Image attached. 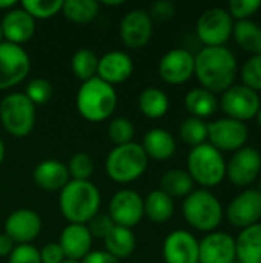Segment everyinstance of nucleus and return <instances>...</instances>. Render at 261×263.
Instances as JSON below:
<instances>
[{
	"label": "nucleus",
	"mask_w": 261,
	"mask_h": 263,
	"mask_svg": "<svg viewBox=\"0 0 261 263\" xmlns=\"http://www.w3.org/2000/svg\"><path fill=\"white\" fill-rule=\"evenodd\" d=\"M194 76L202 88L217 94H223L231 88L238 74V62L235 54L226 46H203L194 54Z\"/></svg>",
	"instance_id": "1"
},
{
	"label": "nucleus",
	"mask_w": 261,
	"mask_h": 263,
	"mask_svg": "<svg viewBox=\"0 0 261 263\" xmlns=\"http://www.w3.org/2000/svg\"><path fill=\"white\" fill-rule=\"evenodd\" d=\"M102 196L91 180H69L60 191L58 208L69 223L86 225L100 211Z\"/></svg>",
	"instance_id": "2"
},
{
	"label": "nucleus",
	"mask_w": 261,
	"mask_h": 263,
	"mask_svg": "<svg viewBox=\"0 0 261 263\" xmlns=\"http://www.w3.org/2000/svg\"><path fill=\"white\" fill-rule=\"evenodd\" d=\"M117 91L106 82L94 77L82 83L75 96L78 114L92 123L108 120L117 108Z\"/></svg>",
	"instance_id": "3"
},
{
	"label": "nucleus",
	"mask_w": 261,
	"mask_h": 263,
	"mask_svg": "<svg viewBox=\"0 0 261 263\" xmlns=\"http://www.w3.org/2000/svg\"><path fill=\"white\" fill-rule=\"evenodd\" d=\"M149 165V159L140 143L131 142L114 146L105 160V173L115 183H131L140 179Z\"/></svg>",
	"instance_id": "4"
},
{
	"label": "nucleus",
	"mask_w": 261,
	"mask_h": 263,
	"mask_svg": "<svg viewBox=\"0 0 261 263\" xmlns=\"http://www.w3.org/2000/svg\"><path fill=\"white\" fill-rule=\"evenodd\" d=\"M182 213L188 225L202 233L215 231L225 216L220 200L214 193L205 188L194 190L183 199Z\"/></svg>",
	"instance_id": "5"
},
{
	"label": "nucleus",
	"mask_w": 261,
	"mask_h": 263,
	"mask_svg": "<svg viewBox=\"0 0 261 263\" xmlns=\"http://www.w3.org/2000/svg\"><path fill=\"white\" fill-rule=\"evenodd\" d=\"M186 171L194 183L209 190L218 186L226 179V160L223 153L206 142L191 148L186 160Z\"/></svg>",
	"instance_id": "6"
},
{
	"label": "nucleus",
	"mask_w": 261,
	"mask_h": 263,
	"mask_svg": "<svg viewBox=\"0 0 261 263\" xmlns=\"http://www.w3.org/2000/svg\"><path fill=\"white\" fill-rule=\"evenodd\" d=\"M37 111L25 92H9L0 102V122L3 129L15 137H28L35 126Z\"/></svg>",
	"instance_id": "7"
},
{
	"label": "nucleus",
	"mask_w": 261,
	"mask_h": 263,
	"mask_svg": "<svg viewBox=\"0 0 261 263\" xmlns=\"http://www.w3.org/2000/svg\"><path fill=\"white\" fill-rule=\"evenodd\" d=\"M234 18L226 8L214 6L202 12L195 25V35L205 46H225L234 29Z\"/></svg>",
	"instance_id": "8"
},
{
	"label": "nucleus",
	"mask_w": 261,
	"mask_h": 263,
	"mask_svg": "<svg viewBox=\"0 0 261 263\" xmlns=\"http://www.w3.org/2000/svg\"><path fill=\"white\" fill-rule=\"evenodd\" d=\"M31 59L23 46L0 43V91L20 85L29 74Z\"/></svg>",
	"instance_id": "9"
},
{
	"label": "nucleus",
	"mask_w": 261,
	"mask_h": 263,
	"mask_svg": "<svg viewBox=\"0 0 261 263\" xmlns=\"http://www.w3.org/2000/svg\"><path fill=\"white\" fill-rule=\"evenodd\" d=\"M218 106L226 114V117L248 122L254 117H257V112L261 106V100L258 92L252 91L251 88L245 85H232L228 88L222 99L218 100Z\"/></svg>",
	"instance_id": "10"
},
{
	"label": "nucleus",
	"mask_w": 261,
	"mask_h": 263,
	"mask_svg": "<svg viewBox=\"0 0 261 263\" xmlns=\"http://www.w3.org/2000/svg\"><path fill=\"white\" fill-rule=\"evenodd\" d=\"M249 139V129L246 123L229 117H222L208 123V143L217 148L220 153L238 151L246 146Z\"/></svg>",
	"instance_id": "11"
},
{
	"label": "nucleus",
	"mask_w": 261,
	"mask_h": 263,
	"mask_svg": "<svg viewBox=\"0 0 261 263\" xmlns=\"http://www.w3.org/2000/svg\"><path fill=\"white\" fill-rule=\"evenodd\" d=\"M261 173V154L254 146H243L226 162V177L234 186L249 188Z\"/></svg>",
	"instance_id": "12"
},
{
	"label": "nucleus",
	"mask_w": 261,
	"mask_h": 263,
	"mask_svg": "<svg viewBox=\"0 0 261 263\" xmlns=\"http://www.w3.org/2000/svg\"><path fill=\"white\" fill-rule=\"evenodd\" d=\"M154 32V22L146 9H132L123 15L118 26L122 43L129 49H140L146 46Z\"/></svg>",
	"instance_id": "13"
},
{
	"label": "nucleus",
	"mask_w": 261,
	"mask_h": 263,
	"mask_svg": "<svg viewBox=\"0 0 261 263\" xmlns=\"http://www.w3.org/2000/svg\"><path fill=\"white\" fill-rule=\"evenodd\" d=\"M109 217L114 225L132 230L142 222L143 214V197L135 190H120L109 202Z\"/></svg>",
	"instance_id": "14"
},
{
	"label": "nucleus",
	"mask_w": 261,
	"mask_h": 263,
	"mask_svg": "<svg viewBox=\"0 0 261 263\" xmlns=\"http://www.w3.org/2000/svg\"><path fill=\"white\" fill-rule=\"evenodd\" d=\"M226 219L235 228L245 230L261 220V194L257 188H246L226 208Z\"/></svg>",
	"instance_id": "15"
},
{
	"label": "nucleus",
	"mask_w": 261,
	"mask_h": 263,
	"mask_svg": "<svg viewBox=\"0 0 261 263\" xmlns=\"http://www.w3.org/2000/svg\"><path fill=\"white\" fill-rule=\"evenodd\" d=\"M195 59L186 48L168 51L158 62V76L169 85H183L194 76Z\"/></svg>",
	"instance_id": "16"
},
{
	"label": "nucleus",
	"mask_w": 261,
	"mask_h": 263,
	"mask_svg": "<svg viewBox=\"0 0 261 263\" xmlns=\"http://www.w3.org/2000/svg\"><path fill=\"white\" fill-rule=\"evenodd\" d=\"M42 231L40 216L29 208H18L12 211L5 220V234L15 245H29Z\"/></svg>",
	"instance_id": "17"
},
{
	"label": "nucleus",
	"mask_w": 261,
	"mask_h": 263,
	"mask_svg": "<svg viewBox=\"0 0 261 263\" xmlns=\"http://www.w3.org/2000/svg\"><path fill=\"white\" fill-rule=\"evenodd\" d=\"M235 260V239L231 234L212 231L198 242V263H232Z\"/></svg>",
	"instance_id": "18"
},
{
	"label": "nucleus",
	"mask_w": 261,
	"mask_h": 263,
	"mask_svg": "<svg viewBox=\"0 0 261 263\" xmlns=\"http://www.w3.org/2000/svg\"><path fill=\"white\" fill-rule=\"evenodd\" d=\"M165 263H198V240L186 230H174L163 242Z\"/></svg>",
	"instance_id": "19"
},
{
	"label": "nucleus",
	"mask_w": 261,
	"mask_h": 263,
	"mask_svg": "<svg viewBox=\"0 0 261 263\" xmlns=\"http://www.w3.org/2000/svg\"><path fill=\"white\" fill-rule=\"evenodd\" d=\"M0 25L5 42L12 45L22 46L35 34V20L22 6L6 11L0 20Z\"/></svg>",
	"instance_id": "20"
},
{
	"label": "nucleus",
	"mask_w": 261,
	"mask_h": 263,
	"mask_svg": "<svg viewBox=\"0 0 261 263\" xmlns=\"http://www.w3.org/2000/svg\"><path fill=\"white\" fill-rule=\"evenodd\" d=\"M134 72V62L125 51H109L98 57L97 77L114 86L126 82Z\"/></svg>",
	"instance_id": "21"
},
{
	"label": "nucleus",
	"mask_w": 261,
	"mask_h": 263,
	"mask_svg": "<svg viewBox=\"0 0 261 263\" xmlns=\"http://www.w3.org/2000/svg\"><path fill=\"white\" fill-rule=\"evenodd\" d=\"M57 243L60 245L65 259L69 260L80 262L92 251V236L86 225L68 223L60 233V239Z\"/></svg>",
	"instance_id": "22"
},
{
	"label": "nucleus",
	"mask_w": 261,
	"mask_h": 263,
	"mask_svg": "<svg viewBox=\"0 0 261 263\" xmlns=\"http://www.w3.org/2000/svg\"><path fill=\"white\" fill-rule=\"evenodd\" d=\"M34 183L43 191H62L71 180L68 168L57 159L42 160L32 171Z\"/></svg>",
	"instance_id": "23"
},
{
	"label": "nucleus",
	"mask_w": 261,
	"mask_h": 263,
	"mask_svg": "<svg viewBox=\"0 0 261 263\" xmlns=\"http://www.w3.org/2000/svg\"><path fill=\"white\" fill-rule=\"evenodd\" d=\"M142 148L146 153L148 159L165 162L174 157L177 151V142L174 136L165 128H152L149 129L142 140Z\"/></svg>",
	"instance_id": "24"
},
{
	"label": "nucleus",
	"mask_w": 261,
	"mask_h": 263,
	"mask_svg": "<svg viewBox=\"0 0 261 263\" xmlns=\"http://www.w3.org/2000/svg\"><path fill=\"white\" fill-rule=\"evenodd\" d=\"M235 250L240 263H261V222L242 230L235 239Z\"/></svg>",
	"instance_id": "25"
},
{
	"label": "nucleus",
	"mask_w": 261,
	"mask_h": 263,
	"mask_svg": "<svg viewBox=\"0 0 261 263\" xmlns=\"http://www.w3.org/2000/svg\"><path fill=\"white\" fill-rule=\"evenodd\" d=\"M174 199L162 190H154L143 199V214L152 223H166L174 216Z\"/></svg>",
	"instance_id": "26"
},
{
	"label": "nucleus",
	"mask_w": 261,
	"mask_h": 263,
	"mask_svg": "<svg viewBox=\"0 0 261 263\" xmlns=\"http://www.w3.org/2000/svg\"><path fill=\"white\" fill-rule=\"evenodd\" d=\"M185 108L191 114V117L206 119L215 114L218 109V99L214 92L198 86L188 91L185 96Z\"/></svg>",
	"instance_id": "27"
},
{
	"label": "nucleus",
	"mask_w": 261,
	"mask_h": 263,
	"mask_svg": "<svg viewBox=\"0 0 261 263\" xmlns=\"http://www.w3.org/2000/svg\"><path fill=\"white\" fill-rule=\"evenodd\" d=\"M137 105L140 112L152 120L162 119L168 114L169 111V97L168 94L155 86H149L145 88L138 99H137Z\"/></svg>",
	"instance_id": "28"
},
{
	"label": "nucleus",
	"mask_w": 261,
	"mask_h": 263,
	"mask_svg": "<svg viewBox=\"0 0 261 263\" xmlns=\"http://www.w3.org/2000/svg\"><path fill=\"white\" fill-rule=\"evenodd\" d=\"M103 242H105V251H108L117 260L129 257L134 253L135 245H137V240H135L132 230L117 227V225L103 239Z\"/></svg>",
	"instance_id": "29"
},
{
	"label": "nucleus",
	"mask_w": 261,
	"mask_h": 263,
	"mask_svg": "<svg viewBox=\"0 0 261 263\" xmlns=\"http://www.w3.org/2000/svg\"><path fill=\"white\" fill-rule=\"evenodd\" d=\"M194 185L195 183L186 170L174 168L162 176L158 190L166 193L171 199H180V197L185 199L194 191Z\"/></svg>",
	"instance_id": "30"
},
{
	"label": "nucleus",
	"mask_w": 261,
	"mask_h": 263,
	"mask_svg": "<svg viewBox=\"0 0 261 263\" xmlns=\"http://www.w3.org/2000/svg\"><path fill=\"white\" fill-rule=\"evenodd\" d=\"M100 11V3L95 0H65L62 12L63 15L77 25H86L92 22Z\"/></svg>",
	"instance_id": "31"
},
{
	"label": "nucleus",
	"mask_w": 261,
	"mask_h": 263,
	"mask_svg": "<svg viewBox=\"0 0 261 263\" xmlns=\"http://www.w3.org/2000/svg\"><path fill=\"white\" fill-rule=\"evenodd\" d=\"M97 68H98V55L92 49L82 48L74 52L71 59V71L78 80H82V83L97 77Z\"/></svg>",
	"instance_id": "32"
},
{
	"label": "nucleus",
	"mask_w": 261,
	"mask_h": 263,
	"mask_svg": "<svg viewBox=\"0 0 261 263\" xmlns=\"http://www.w3.org/2000/svg\"><path fill=\"white\" fill-rule=\"evenodd\" d=\"M261 26L254 20H237L234 23L232 35L240 48L249 52H257L258 42H260Z\"/></svg>",
	"instance_id": "33"
},
{
	"label": "nucleus",
	"mask_w": 261,
	"mask_h": 263,
	"mask_svg": "<svg viewBox=\"0 0 261 263\" xmlns=\"http://www.w3.org/2000/svg\"><path fill=\"white\" fill-rule=\"evenodd\" d=\"M180 139L189 146H198L208 142V123L197 117H188L180 123Z\"/></svg>",
	"instance_id": "34"
},
{
	"label": "nucleus",
	"mask_w": 261,
	"mask_h": 263,
	"mask_svg": "<svg viewBox=\"0 0 261 263\" xmlns=\"http://www.w3.org/2000/svg\"><path fill=\"white\" fill-rule=\"evenodd\" d=\"M20 6L34 20H46L62 12L63 0H22Z\"/></svg>",
	"instance_id": "35"
},
{
	"label": "nucleus",
	"mask_w": 261,
	"mask_h": 263,
	"mask_svg": "<svg viewBox=\"0 0 261 263\" xmlns=\"http://www.w3.org/2000/svg\"><path fill=\"white\" fill-rule=\"evenodd\" d=\"M134 136H135L134 123L126 117H115L108 125V139L115 146L134 142Z\"/></svg>",
	"instance_id": "36"
},
{
	"label": "nucleus",
	"mask_w": 261,
	"mask_h": 263,
	"mask_svg": "<svg viewBox=\"0 0 261 263\" xmlns=\"http://www.w3.org/2000/svg\"><path fill=\"white\" fill-rule=\"evenodd\" d=\"M66 168H68L71 180H89L94 174L95 165H94V160L89 154L75 153L69 159Z\"/></svg>",
	"instance_id": "37"
},
{
	"label": "nucleus",
	"mask_w": 261,
	"mask_h": 263,
	"mask_svg": "<svg viewBox=\"0 0 261 263\" xmlns=\"http://www.w3.org/2000/svg\"><path fill=\"white\" fill-rule=\"evenodd\" d=\"M25 96L32 102L34 106L45 105L52 97V83L42 77L32 79L26 83Z\"/></svg>",
	"instance_id": "38"
},
{
	"label": "nucleus",
	"mask_w": 261,
	"mask_h": 263,
	"mask_svg": "<svg viewBox=\"0 0 261 263\" xmlns=\"http://www.w3.org/2000/svg\"><path fill=\"white\" fill-rule=\"evenodd\" d=\"M242 85L252 91H261V54H254L242 66Z\"/></svg>",
	"instance_id": "39"
},
{
	"label": "nucleus",
	"mask_w": 261,
	"mask_h": 263,
	"mask_svg": "<svg viewBox=\"0 0 261 263\" xmlns=\"http://www.w3.org/2000/svg\"><path fill=\"white\" fill-rule=\"evenodd\" d=\"M261 8V0H231L226 11L234 20H249Z\"/></svg>",
	"instance_id": "40"
},
{
	"label": "nucleus",
	"mask_w": 261,
	"mask_h": 263,
	"mask_svg": "<svg viewBox=\"0 0 261 263\" xmlns=\"http://www.w3.org/2000/svg\"><path fill=\"white\" fill-rule=\"evenodd\" d=\"M86 227H88V230H89L92 239L95 237V239H102V240H103V239L111 233V230H112L115 225H114L112 219L109 217V214H100V213H98L95 217H92V219L86 223Z\"/></svg>",
	"instance_id": "41"
},
{
	"label": "nucleus",
	"mask_w": 261,
	"mask_h": 263,
	"mask_svg": "<svg viewBox=\"0 0 261 263\" xmlns=\"http://www.w3.org/2000/svg\"><path fill=\"white\" fill-rule=\"evenodd\" d=\"M8 263H42L40 253L34 245H15L8 257Z\"/></svg>",
	"instance_id": "42"
},
{
	"label": "nucleus",
	"mask_w": 261,
	"mask_h": 263,
	"mask_svg": "<svg viewBox=\"0 0 261 263\" xmlns=\"http://www.w3.org/2000/svg\"><path fill=\"white\" fill-rule=\"evenodd\" d=\"M175 5L169 0H158L155 3H152V6L149 8L148 14L151 17L152 22H168L175 15Z\"/></svg>",
	"instance_id": "43"
},
{
	"label": "nucleus",
	"mask_w": 261,
	"mask_h": 263,
	"mask_svg": "<svg viewBox=\"0 0 261 263\" xmlns=\"http://www.w3.org/2000/svg\"><path fill=\"white\" fill-rule=\"evenodd\" d=\"M40 253V260L42 263H62L65 260L63 251L57 242H51L42 247Z\"/></svg>",
	"instance_id": "44"
},
{
	"label": "nucleus",
	"mask_w": 261,
	"mask_h": 263,
	"mask_svg": "<svg viewBox=\"0 0 261 263\" xmlns=\"http://www.w3.org/2000/svg\"><path fill=\"white\" fill-rule=\"evenodd\" d=\"M80 263H118V260L111 256L108 251L105 250H97V251H91L88 256H85Z\"/></svg>",
	"instance_id": "45"
},
{
	"label": "nucleus",
	"mask_w": 261,
	"mask_h": 263,
	"mask_svg": "<svg viewBox=\"0 0 261 263\" xmlns=\"http://www.w3.org/2000/svg\"><path fill=\"white\" fill-rule=\"evenodd\" d=\"M14 247L15 243L5 233H0V257H9Z\"/></svg>",
	"instance_id": "46"
},
{
	"label": "nucleus",
	"mask_w": 261,
	"mask_h": 263,
	"mask_svg": "<svg viewBox=\"0 0 261 263\" xmlns=\"http://www.w3.org/2000/svg\"><path fill=\"white\" fill-rule=\"evenodd\" d=\"M15 6H17V2L15 0H0V11H3V12L12 9Z\"/></svg>",
	"instance_id": "47"
},
{
	"label": "nucleus",
	"mask_w": 261,
	"mask_h": 263,
	"mask_svg": "<svg viewBox=\"0 0 261 263\" xmlns=\"http://www.w3.org/2000/svg\"><path fill=\"white\" fill-rule=\"evenodd\" d=\"M100 5H105V6H122V5H125V0H103V2H100Z\"/></svg>",
	"instance_id": "48"
},
{
	"label": "nucleus",
	"mask_w": 261,
	"mask_h": 263,
	"mask_svg": "<svg viewBox=\"0 0 261 263\" xmlns=\"http://www.w3.org/2000/svg\"><path fill=\"white\" fill-rule=\"evenodd\" d=\"M5 154H6L5 142H3V139L0 137V165H2V163H3V160H5Z\"/></svg>",
	"instance_id": "49"
},
{
	"label": "nucleus",
	"mask_w": 261,
	"mask_h": 263,
	"mask_svg": "<svg viewBox=\"0 0 261 263\" xmlns=\"http://www.w3.org/2000/svg\"><path fill=\"white\" fill-rule=\"evenodd\" d=\"M255 119H257V123H258V126L261 128V106H260V109H258V112H257V117H255Z\"/></svg>",
	"instance_id": "50"
},
{
	"label": "nucleus",
	"mask_w": 261,
	"mask_h": 263,
	"mask_svg": "<svg viewBox=\"0 0 261 263\" xmlns=\"http://www.w3.org/2000/svg\"><path fill=\"white\" fill-rule=\"evenodd\" d=\"M255 54H261V31H260V42H258V48H257V52Z\"/></svg>",
	"instance_id": "51"
},
{
	"label": "nucleus",
	"mask_w": 261,
	"mask_h": 263,
	"mask_svg": "<svg viewBox=\"0 0 261 263\" xmlns=\"http://www.w3.org/2000/svg\"><path fill=\"white\" fill-rule=\"evenodd\" d=\"M5 39H3V32H2V25H0V43H3Z\"/></svg>",
	"instance_id": "52"
},
{
	"label": "nucleus",
	"mask_w": 261,
	"mask_h": 263,
	"mask_svg": "<svg viewBox=\"0 0 261 263\" xmlns=\"http://www.w3.org/2000/svg\"><path fill=\"white\" fill-rule=\"evenodd\" d=\"M62 263H80V262H77V260H69V259H65V260H63Z\"/></svg>",
	"instance_id": "53"
},
{
	"label": "nucleus",
	"mask_w": 261,
	"mask_h": 263,
	"mask_svg": "<svg viewBox=\"0 0 261 263\" xmlns=\"http://www.w3.org/2000/svg\"><path fill=\"white\" fill-rule=\"evenodd\" d=\"M257 191H258V193L261 194V180H260V183H258V188H257Z\"/></svg>",
	"instance_id": "54"
},
{
	"label": "nucleus",
	"mask_w": 261,
	"mask_h": 263,
	"mask_svg": "<svg viewBox=\"0 0 261 263\" xmlns=\"http://www.w3.org/2000/svg\"><path fill=\"white\" fill-rule=\"evenodd\" d=\"M232 263H240V262H238V260H235V262H232Z\"/></svg>",
	"instance_id": "55"
}]
</instances>
